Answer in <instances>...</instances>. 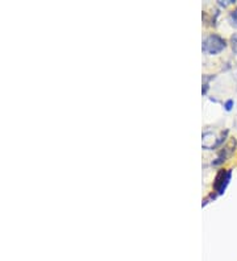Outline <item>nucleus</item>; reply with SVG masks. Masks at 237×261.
I'll use <instances>...</instances> for the list:
<instances>
[{"label": "nucleus", "instance_id": "2", "mask_svg": "<svg viewBox=\"0 0 237 261\" xmlns=\"http://www.w3.org/2000/svg\"><path fill=\"white\" fill-rule=\"evenodd\" d=\"M231 170H221L218 175H216L215 182H214V188H215L216 193L218 194H223L227 189L228 184L231 181Z\"/></svg>", "mask_w": 237, "mask_h": 261}, {"label": "nucleus", "instance_id": "5", "mask_svg": "<svg viewBox=\"0 0 237 261\" xmlns=\"http://www.w3.org/2000/svg\"><path fill=\"white\" fill-rule=\"evenodd\" d=\"M224 107H225V110H227V111H231L232 107H233V100H232V99H229V100L225 103Z\"/></svg>", "mask_w": 237, "mask_h": 261}, {"label": "nucleus", "instance_id": "4", "mask_svg": "<svg viewBox=\"0 0 237 261\" xmlns=\"http://www.w3.org/2000/svg\"><path fill=\"white\" fill-rule=\"evenodd\" d=\"M231 41H232V49H233V51L237 55V35L232 36Z\"/></svg>", "mask_w": 237, "mask_h": 261}, {"label": "nucleus", "instance_id": "3", "mask_svg": "<svg viewBox=\"0 0 237 261\" xmlns=\"http://www.w3.org/2000/svg\"><path fill=\"white\" fill-rule=\"evenodd\" d=\"M229 19H231L232 24L237 27V8H236V10L232 11L231 13H229Z\"/></svg>", "mask_w": 237, "mask_h": 261}, {"label": "nucleus", "instance_id": "1", "mask_svg": "<svg viewBox=\"0 0 237 261\" xmlns=\"http://www.w3.org/2000/svg\"><path fill=\"white\" fill-rule=\"evenodd\" d=\"M227 46L224 38L218 35H211L203 41V51L207 55H218Z\"/></svg>", "mask_w": 237, "mask_h": 261}]
</instances>
